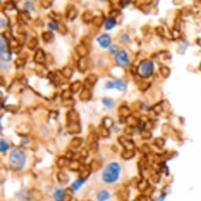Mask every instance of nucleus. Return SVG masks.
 <instances>
[{
    "label": "nucleus",
    "instance_id": "obj_12",
    "mask_svg": "<svg viewBox=\"0 0 201 201\" xmlns=\"http://www.w3.org/2000/svg\"><path fill=\"white\" fill-rule=\"evenodd\" d=\"M103 104L107 106V108H112V107L114 105V103L113 100L110 99V98H104L103 100Z\"/></svg>",
    "mask_w": 201,
    "mask_h": 201
},
{
    "label": "nucleus",
    "instance_id": "obj_11",
    "mask_svg": "<svg viewBox=\"0 0 201 201\" xmlns=\"http://www.w3.org/2000/svg\"><path fill=\"white\" fill-rule=\"evenodd\" d=\"M9 148V144L6 140L4 139H1V145H0V149H1V151L5 152Z\"/></svg>",
    "mask_w": 201,
    "mask_h": 201
},
{
    "label": "nucleus",
    "instance_id": "obj_6",
    "mask_svg": "<svg viewBox=\"0 0 201 201\" xmlns=\"http://www.w3.org/2000/svg\"><path fill=\"white\" fill-rule=\"evenodd\" d=\"M98 41L103 48H107L110 46V42H111V39H110L109 35L102 34L98 38Z\"/></svg>",
    "mask_w": 201,
    "mask_h": 201
},
{
    "label": "nucleus",
    "instance_id": "obj_5",
    "mask_svg": "<svg viewBox=\"0 0 201 201\" xmlns=\"http://www.w3.org/2000/svg\"><path fill=\"white\" fill-rule=\"evenodd\" d=\"M116 60L118 64L122 66H126L129 64V56L125 51H121L116 55Z\"/></svg>",
    "mask_w": 201,
    "mask_h": 201
},
{
    "label": "nucleus",
    "instance_id": "obj_13",
    "mask_svg": "<svg viewBox=\"0 0 201 201\" xmlns=\"http://www.w3.org/2000/svg\"><path fill=\"white\" fill-rule=\"evenodd\" d=\"M48 25H49V27H50V28H52V30H55V29H56V25H54V23L51 22Z\"/></svg>",
    "mask_w": 201,
    "mask_h": 201
},
{
    "label": "nucleus",
    "instance_id": "obj_7",
    "mask_svg": "<svg viewBox=\"0 0 201 201\" xmlns=\"http://www.w3.org/2000/svg\"><path fill=\"white\" fill-rule=\"evenodd\" d=\"M110 193L107 190H102L99 192H98L97 196H96V199L98 201H105L107 200L110 198Z\"/></svg>",
    "mask_w": 201,
    "mask_h": 201
},
{
    "label": "nucleus",
    "instance_id": "obj_1",
    "mask_svg": "<svg viewBox=\"0 0 201 201\" xmlns=\"http://www.w3.org/2000/svg\"><path fill=\"white\" fill-rule=\"evenodd\" d=\"M121 172L120 164L117 161H111L103 169L102 179L107 184H113L119 177Z\"/></svg>",
    "mask_w": 201,
    "mask_h": 201
},
{
    "label": "nucleus",
    "instance_id": "obj_2",
    "mask_svg": "<svg viewBox=\"0 0 201 201\" xmlns=\"http://www.w3.org/2000/svg\"><path fill=\"white\" fill-rule=\"evenodd\" d=\"M10 166L14 169H21L25 163V154L19 150L13 151L10 154Z\"/></svg>",
    "mask_w": 201,
    "mask_h": 201
},
{
    "label": "nucleus",
    "instance_id": "obj_4",
    "mask_svg": "<svg viewBox=\"0 0 201 201\" xmlns=\"http://www.w3.org/2000/svg\"><path fill=\"white\" fill-rule=\"evenodd\" d=\"M106 87L107 89H112V88H115L119 90H124L126 87V83L122 80H117V81H114V82H107L106 84Z\"/></svg>",
    "mask_w": 201,
    "mask_h": 201
},
{
    "label": "nucleus",
    "instance_id": "obj_8",
    "mask_svg": "<svg viewBox=\"0 0 201 201\" xmlns=\"http://www.w3.org/2000/svg\"><path fill=\"white\" fill-rule=\"evenodd\" d=\"M64 197V192L62 189H56L54 192V198L55 201H62Z\"/></svg>",
    "mask_w": 201,
    "mask_h": 201
},
{
    "label": "nucleus",
    "instance_id": "obj_9",
    "mask_svg": "<svg viewBox=\"0 0 201 201\" xmlns=\"http://www.w3.org/2000/svg\"><path fill=\"white\" fill-rule=\"evenodd\" d=\"M83 183L84 180H82V179H78V180H77L76 181H74V183L72 184L71 188L74 189V190H77V189L83 184Z\"/></svg>",
    "mask_w": 201,
    "mask_h": 201
},
{
    "label": "nucleus",
    "instance_id": "obj_10",
    "mask_svg": "<svg viewBox=\"0 0 201 201\" xmlns=\"http://www.w3.org/2000/svg\"><path fill=\"white\" fill-rule=\"evenodd\" d=\"M115 25V21L113 18H108L106 21V28L107 30H110L112 29Z\"/></svg>",
    "mask_w": 201,
    "mask_h": 201
},
{
    "label": "nucleus",
    "instance_id": "obj_3",
    "mask_svg": "<svg viewBox=\"0 0 201 201\" xmlns=\"http://www.w3.org/2000/svg\"><path fill=\"white\" fill-rule=\"evenodd\" d=\"M154 63L150 60H145L139 66V72L143 76H150L154 71Z\"/></svg>",
    "mask_w": 201,
    "mask_h": 201
}]
</instances>
